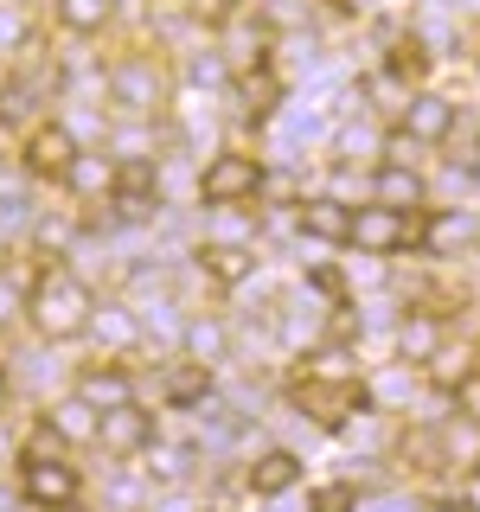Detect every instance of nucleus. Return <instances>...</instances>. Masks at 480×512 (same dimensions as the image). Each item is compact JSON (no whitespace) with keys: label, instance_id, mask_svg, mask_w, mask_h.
Listing matches in <instances>:
<instances>
[{"label":"nucleus","instance_id":"obj_3","mask_svg":"<svg viewBox=\"0 0 480 512\" xmlns=\"http://www.w3.org/2000/svg\"><path fill=\"white\" fill-rule=\"evenodd\" d=\"M263 192V167L250 154H218L212 167L199 173V199L205 205H237V199H256Z\"/></svg>","mask_w":480,"mask_h":512},{"label":"nucleus","instance_id":"obj_12","mask_svg":"<svg viewBox=\"0 0 480 512\" xmlns=\"http://www.w3.org/2000/svg\"><path fill=\"white\" fill-rule=\"evenodd\" d=\"M224 52H231L237 64H263L269 58V26H256L250 13L244 20H224Z\"/></svg>","mask_w":480,"mask_h":512},{"label":"nucleus","instance_id":"obj_27","mask_svg":"<svg viewBox=\"0 0 480 512\" xmlns=\"http://www.w3.org/2000/svg\"><path fill=\"white\" fill-rule=\"evenodd\" d=\"M468 378V352H436V384H461Z\"/></svg>","mask_w":480,"mask_h":512},{"label":"nucleus","instance_id":"obj_25","mask_svg":"<svg viewBox=\"0 0 480 512\" xmlns=\"http://www.w3.org/2000/svg\"><path fill=\"white\" fill-rule=\"evenodd\" d=\"M423 71H429V52H423L416 39H404V45L391 52V77H423Z\"/></svg>","mask_w":480,"mask_h":512},{"label":"nucleus","instance_id":"obj_21","mask_svg":"<svg viewBox=\"0 0 480 512\" xmlns=\"http://www.w3.org/2000/svg\"><path fill=\"white\" fill-rule=\"evenodd\" d=\"M58 20L71 32H96L109 20V0H58Z\"/></svg>","mask_w":480,"mask_h":512},{"label":"nucleus","instance_id":"obj_11","mask_svg":"<svg viewBox=\"0 0 480 512\" xmlns=\"http://www.w3.org/2000/svg\"><path fill=\"white\" fill-rule=\"evenodd\" d=\"M295 480H301V461L288 455V448H269L263 461H250V487L256 493H288Z\"/></svg>","mask_w":480,"mask_h":512},{"label":"nucleus","instance_id":"obj_15","mask_svg":"<svg viewBox=\"0 0 480 512\" xmlns=\"http://www.w3.org/2000/svg\"><path fill=\"white\" fill-rule=\"evenodd\" d=\"M397 346H404V359H436L442 352V320L436 314H416L397 327Z\"/></svg>","mask_w":480,"mask_h":512},{"label":"nucleus","instance_id":"obj_23","mask_svg":"<svg viewBox=\"0 0 480 512\" xmlns=\"http://www.w3.org/2000/svg\"><path fill=\"white\" fill-rule=\"evenodd\" d=\"M237 90H244V109H250V116H269V109H276V77H269L263 64H256Z\"/></svg>","mask_w":480,"mask_h":512},{"label":"nucleus","instance_id":"obj_33","mask_svg":"<svg viewBox=\"0 0 480 512\" xmlns=\"http://www.w3.org/2000/svg\"><path fill=\"white\" fill-rule=\"evenodd\" d=\"M7 301H13V288H7V282H0V314H7Z\"/></svg>","mask_w":480,"mask_h":512},{"label":"nucleus","instance_id":"obj_13","mask_svg":"<svg viewBox=\"0 0 480 512\" xmlns=\"http://www.w3.org/2000/svg\"><path fill=\"white\" fill-rule=\"evenodd\" d=\"M205 276H218L224 288H237V282L256 276V256L244 244H212V250H205Z\"/></svg>","mask_w":480,"mask_h":512},{"label":"nucleus","instance_id":"obj_32","mask_svg":"<svg viewBox=\"0 0 480 512\" xmlns=\"http://www.w3.org/2000/svg\"><path fill=\"white\" fill-rule=\"evenodd\" d=\"M423 512H474V506H461V500H442V506H423Z\"/></svg>","mask_w":480,"mask_h":512},{"label":"nucleus","instance_id":"obj_18","mask_svg":"<svg viewBox=\"0 0 480 512\" xmlns=\"http://www.w3.org/2000/svg\"><path fill=\"white\" fill-rule=\"evenodd\" d=\"M52 436H64V442H96V410L84 404V397L58 404L52 410Z\"/></svg>","mask_w":480,"mask_h":512},{"label":"nucleus","instance_id":"obj_16","mask_svg":"<svg viewBox=\"0 0 480 512\" xmlns=\"http://www.w3.org/2000/svg\"><path fill=\"white\" fill-rule=\"evenodd\" d=\"M205 391H212V378H205L199 359H192V365H173V372H167V404L192 410V404H205Z\"/></svg>","mask_w":480,"mask_h":512},{"label":"nucleus","instance_id":"obj_1","mask_svg":"<svg viewBox=\"0 0 480 512\" xmlns=\"http://www.w3.org/2000/svg\"><path fill=\"white\" fill-rule=\"evenodd\" d=\"M32 320H39V333L45 340H71V333H84L90 327V288L71 276V269H52V276H39L32 282Z\"/></svg>","mask_w":480,"mask_h":512},{"label":"nucleus","instance_id":"obj_20","mask_svg":"<svg viewBox=\"0 0 480 512\" xmlns=\"http://www.w3.org/2000/svg\"><path fill=\"white\" fill-rule=\"evenodd\" d=\"M64 180H71L77 192H84V199H96V192H103V186H116V173H109V160H103V154H77Z\"/></svg>","mask_w":480,"mask_h":512},{"label":"nucleus","instance_id":"obj_6","mask_svg":"<svg viewBox=\"0 0 480 512\" xmlns=\"http://www.w3.org/2000/svg\"><path fill=\"white\" fill-rule=\"evenodd\" d=\"M116 212L128 218V224H141V218H154L160 205H154V192H160V180H154V160H122V173H116Z\"/></svg>","mask_w":480,"mask_h":512},{"label":"nucleus","instance_id":"obj_28","mask_svg":"<svg viewBox=\"0 0 480 512\" xmlns=\"http://www.w3.org/2000/svg\"><path fill=\"white\" fill-rule=\"evenodd\" d=\"M103 333H109V346H128L135 340V320H128L122 308H103Z\"/></svg>","mask_w":480,"mask_h":512},{"label":"nucleus","instance_id":"obj_17","mask_svg":"<svg viewBox=\"0 0 480 512\" xmlns=\"http://www.w3.org/2000/svg\"><path fill=\"white\" fill-rule=\"evenodd\" d=\"M77 397H84L90 410H116V404H128V378L122 372H84Z\"/></svg>","mask_w":480,"mask_h":512},{"label":"nucleus","instance_id":"obj_24","mask_svg":"<svg viewBox=\"0 0 480 512\" xmlns=\"http://www.w3.org/2000/svg\"><path fill=\"white\" fill-rule=\"evenodd\" d=\"M148 474L167 480V487H173V480H186V448H154L148 442Z\"/></svg>","mask_w":480,"mask_h":512},{"label":"nucleus","instance_id":"obj_31","mask_svg":"<svg viewBox=\"0 0 480 512\" xmlns=\"http://www.w3.org/2000/svg\"><path fill=\"white\" fill-rule=\"evenodd\" d=\"M199 13L205 20H231V0H199Z\"/></svg>","mask_w":480,"mask_h":512},{"label":"nucleus","instance_id":"obj_29","mask_svg":"<svg viewBox=\"0 0 480 512\" xmlns=\"http://www.w3.org/2000/svg\"><path fill=\"white\" fill-rule=\"evenodd\" d=\"M455 391H461V410H468L474 423H480V372H468V378L455 384Z\"/></svg>","mask_w":480,"mask_h":512},{"label":"nucleus","instance_id":"obj_7","mask_svg":"<svg viewBox=\"0 0 480 512\" xmlns=\"http://www.w3.org/2000/svg\"><path fill=\"white\" fill-rule=\"evenodd\" d=\"M71 160H77V141H71V128L64 122H45L39 135H32V148H26V173H52V180H64L71 173Z\"/></svg>","mask_w":480,"mask_h":512},{"label":"nucleus","instance_id":"obj_5","mask_svg":"<svg viewBox=\"0 0 480 512\" xmlns=\"http://www.w3.org/2000/svg\"><path fill=\"white\" fill-rule=\"evenodd\" d=\"M160 71H154V58H122L116 71H109V96L128 109V116H154L160 109Z\"/></svg>","mask_w":480,"mask_h":512},{"label":"nucleus","instance_id":"obj_30","mask_svg":"<svg viewBox=\"0 0 480 512\" xmlns=\"http://www.w3.org/2000/svg\"><path fill=\"white\" fill-rule=\"evenodd\" d=\"M20 39V13H0V45H13Z\"/></svg>","mask_w":480,"mask_h":512},{"label":"nucleus","instance_id":"obj_9","mask_svg":"<svg viewBox=\"0 0 480 512\" xmlns=\"http://www.w3.org/2000/svg\"><path fill=\"white\" fill-rule=\"evenodd\" d=\"M295 218H301V231H308V237H320V244H346V237H352L346 199H301Z\"/></svg>","mask_w":480,"mask_h":512},{"label":"nucleus","instance_id":"obj_34","mask_svg":"<svg viewBox=\"0 0 480 512\" xmlns=\"http://www.w3.org/2000/svg\"><path fill=\"white\" fill-rule=\"evenodd\" d=\"M0 404H7V378H0Z\"/></svg>","mask_w":480,"mask_h":512},{"label":"nucleus","instance_id":"obj_22","mask_svg":"<svg viewBox=\"0 0 480 512\" xmlns=\"http://www.w3.org/2000/svg\"><path fill=\"white\" fill-rule=\"evenodd\" d=\"M423 244H429V256H448L455 244H468V218H461V212L436 218V224H429V231H423Z\"/></svg>","mask_w":480,"mask_h":512},{"label":"nucleus","instance_id":"obj_2","mask_svg":"<svg viewBox=\"0 0 480 512\" xmlns=\"http://www.w3.org/2000/svg\"><path fill=\"white\" fill-rule=\"evenodd\" d=\"M346 244H359V250H404V244H423V224L404 218V212H391V205H365V212H352V237Z\"/></svg>","mask_w":480,"mask_h":512},{"label":"nucleus","instance_id":"obj_19","mask_svg":"<svg viewBox=\"0 0 480 512\" xmlns=\"http://www.w3.org/2000/svg\"><path fill=\"white\" fill-rule=\"evenodd\" d=\"M186 352L199 365H212V359H224L231 352V333L218 327V320H186Z\"/></svg>","mask_w":480,"mask_h":512},{"label":"nucleus","instance_id":"obj_14","mask_svg":"<svg viewBox=\"0 0 480 512\" xmlns=\"http://www.w3.org/2000/svg\"><path fill=\"white\" fill-rule=\"evenodd\" d=\"M372 192H378V205H391V212H404V205H423V180H416L410 167H397V160L378 173Z\"/></svg>","mask_w":480,"mask_h":512},{"label":"nucleus","instance_id":"obj_10","mask_svg":"<svg viewBox=\"0 0 480 512\" xmlns=\"http://www.w3.org/2000/svg\"><path fill=\"white\" fill-rule=\"evenodd\" d=\"M448 128H455V103H448V96H410V109H404L410 141H442Z\"/></svg>","mask_w":480,"mask_h":512},{"label":"nucleus","instance_id":"obj_26","mask_svg":"<svg viewBox=\"0 0 480 512\" xmlns=\"http://www.w3.org/2000/svg\"><path fill=\"white\" fill-rule=\"evenodd\" d=\"M314 512H359V493H352V487H320Z\"/></svg>","mask_w":480,"mask_h":512},{"label":"nucleus","instance_id":"obj_4","mask_svg":"<svg viewBox=\"0 0 480 512\" xmlns=\"http://www.w3.org/2000/svg\"><path fill=\"white\" fill-rule=\"evenodd\" d=\"M96 442H103L109 455H141V448L154 442V410H141L135 397L116 404V410H103L96 416Z\"/></svg>","mask_w":480,"mask_h":512},{"label":"nucleus","instance_id":"obj_8","mask_svg":"<svg viewBox=\"0 0 480 512\" xmlns=\"http://www.w3.org/2000/svg\"><path fill=\"white\" fill-rule=\"evenodd\" d=\"M26 493H32L39 506H64V500L77 493V474L64 468L58 455H32V461H26Z\"/></svg>","mask_w":480,"mask_h":512}]
</instances>
